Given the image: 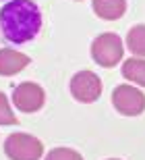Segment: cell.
<instances>
[{"mask_svg":"<svg viewBox=\"0 0 145 160\" xmlns=\"http://www.w3.org/2000/svg\"><path fill=\"white\" fill-rule=\"evenodd\" d=\"M46 160H83V156L73 148H54L48 152Z\"/></svg>","mask_w":145,"mask_h":160,"instance_id":"12","label":"cell"},{"mask_svg":"<svg viewBox=\"0 0 145 160\" xmlns=\"http://www.w3.org/2000/svg\"><path fill=\"white\" fill-rule=\"evenodd\" d=\"M19 119L17 114L12 112L11 104H8V100H6V96L0 92V125H17Z\"/></svg>","mask_w":145,"mask_h":160,"instance_id":"11","label":"cell"},{"mask_svg":"<svg viewBox=\"0 0 145 160\" xmlns=\"http://www.w3.org/2000/svg\"><path fill=\"white\" fill-rule=\"evenodd\" d=\"M29 62H31V58L19 50H11V48L0 50V75L2 77H12V75L21 73Z\"/></svg>","mask_w":145,"mask_h":160,"instance_id":"7","label":"cell"},{"mask_svg":"<svg viewBox=\"0 0 145 160\" xmlns=\"http://www.w3.org/2000/svg\"><path fill=\"white\" fill-rule=\"evenodd\" d=\"M4 154L11 160H40L44 143L29 133H11L4 139Z\"/></svg>","mask_w":145,"mask_h":160,"instance_id":"3","label":"cell"},{"mask_svg":"<svg viewBox=\"0 0 145 160\" xmlns=\"http://www.w3.org/2000/svg\"><path fill=\"white\" fill-rule=\"evenodd\" d=\"M127 48L135 56L145 58V25H133L127 33Z\"/></svg>","mask_w":145,"mask_h":160,"instance_id":"10","label":"cell"},{"mask_svg":"<svg viewBox=\"0 0 145 160\" xmlns=\"http://www.w3.org/2000/svg\"><path fill=\"white\" fill-rule=\"evenodd\" d=\"M112 106L124 117H139L145 110V96L137 85L122 83L112 92Z\"/></svg>","mask_w":145,"mask_h":160,"instance_id":"4","label":"cell"},{"mask_svg":"<svg viewBox=\"0 0 145 160\" xmlns=\"http://www.w3.org/2000/svg\"><path fill=\"white\" fill-rule=\"evenodd\" d=\"M108 160H118V158H108Z\"/></svg>","mask_w":145,"mask_h":160,"instance_id":"13","label":"cell"},{"mask_svg":"<svg viewBox=\"0 0 145 160\" xmlns=\"http://www.w3.org/2000/svg\"><path fill=\"white\" fill-rule=\"evenodd\" d=\"M44 102H46V92L41 89V85L33 81L19 83L12 89V104L21 112H35L44 106Z\"/></svg>","mask_w":145,"mask_h":160,"instance_id":"6","label":"cell"},{"mask_svg":"<svg viewBox=\"0 0 145 160\" xmlns=\"http://www.w3.org/2000/svg\"><path fill=\"white\" fill-rule=\"evenodd\" d=\"M122 77L139 88H145V58L133 56V58L124 60L122 62Z\"/></svg>","mask_w":145,"mask_h":160,"instance_id":"9","label":"cell"},{"mask_svg":"<svg viewBox=\"0 0 145 160\" xmlns=\"http://www.w3.org/2000/svg\"><path fill=\"white\" fill-rule=\"evenodd\" d=\"M93 12L104 21H118L127 12V0H93Z\"/></svg>","mask_w":145,"mask_h":160,"instance_id":"8","label":"cell"},{"mask_svg":"<svg viewBox=\"0 0 145 160\" xmlns=\"http://www.w3.org/2000/svg\"><path fill=\"white\" fill-rule=\"evenodd\" d=\"M122 54H124L122 40L118 38V33H112V31L98 36L91 44V58L106 69H112L118 65L122 60Z\"/></svg>","mask_w":145,"mask_h":160,"instance_id":"2","label":"cell"},{"mask_svg":"<svg viewBox=\"0 0 145 160\" xmlns=\"http://www.w3.org/2000/svg\"><path fill=\"white\" fill-rule=\"evenodd\" d=\"M102 79L93 71H79L70 79V96L81 104H91L102 96Z\"/></svg>","mask_w":145,"mask_h":160,"instance_id":"5","label":"cell"},{"mask_svg":"<svg viewBox=\"0 0 145 160\" xmlns=\"http://www.w3.org/2000/svg\"><path fill=\"white\" fill-rule=\"evenodd\" d=\"M2 36L12 44L31 42L41 29V12L33 0H8L0 8Z\"/></svg>","mask_w":145,"mask_h":160,"instance_id":"1","label":"cell"}]
</instances>
